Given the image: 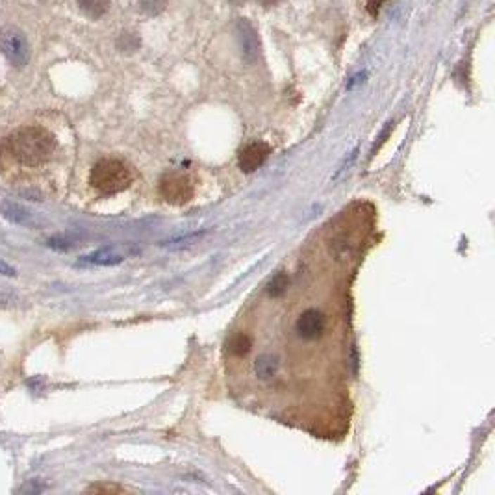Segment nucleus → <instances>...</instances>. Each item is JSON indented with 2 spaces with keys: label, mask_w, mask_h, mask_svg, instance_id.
Masks as SVG:
<instances>
[{
  "label": "nucleus",
  "mask_w": 495,
  "mask_h": 495,
  "mask_svg": "<svg viewBox=\"0 0 495 495\" xmlns=\"http://www.w3.org/2000/svg\"><path fill=\"white\" fill-rule=\"evenodd\" d=\"M288 286H290V276L286 273H278L267 284V293L271 297H282L288 291Z\"/></svg>",
  "instance_id": "nucleus-13"
},
{
  "label": "nucleus",
  "mask_w": 495,
  "mask_h": 495,
  "mask_svg": "<svg viewBox=\"0 0 495 495\" xmlns=\"http://www.w3.org/2000/svg\"><path fill=\"white\" fill-rule=\"evenodd\" d=\"M271 154V147L264 141H255L241 148L240 153V169L243 173H255L262 165L266 164Z\"/></svg>",
  "instance_id": "nucleus-7"
},
{
  "label": "nucleus",
  "mask_w": 495,
  "mask_h": 495,
  "mask_svg": "<svg viewBox=\"0 0 495 495\" xmlns=\"http://www.w3.org/2000/svg\"><path fill=\"white\" fill-rule=\"evenodd\" d=\"M384 2H386V0H368V2H366V10H368L371 15L377 17L380 8L384 6Z\"/></svg>",
  "instance_id": "nucleus-19"
},
{
  "label": "nucleus",
  "mask_w": 495,
  "mask_h": 495,
  "mask_svg": "<svg viewBox=\"0 0 495 495\" xmlns=\"http://www.w3.org/2000/svg\"><path fill=\"white\" fill-rule=\"evenodd\" d=\"M281 0H264V4L266 6H275V4H278Z\"/></svg>",
  "instance_id": "nucleus-22"
},
{
  "label": "nucleus",
  "mask_w": 495,
  "mask_h": 495,
  "mask_svg": "<svg viewBox=\"0 0 495 495\" xmlns=\"http://www.w3.org/2000/svg\"><path fill=\"white\" fill-rule=\"evenodd\" d=\"M89 491H123V488H119V486H93V488H89Z\"/></svg>",
  "instance_id": "nucleus-20"
},
{
  "label": "nucleus",
  "mask_w": 495,
  "mask_h": 495,
  "mask_svg": "<svg viewBox=\"0 0 495 495\" xmlns=\"http://www.w3.org/2000/svg\"><path fill=\"white\" fill-rule=\"evenodd\" d=\"M160 195L171 205H184L193 199L195 184L184 173H167L160 180Z\"/></svg>",
  "instance_id": "nucleus-4"
},
{
  "label": "nucleus",
  "mask_w": 495,
  "mask_h": 495,
  "mask_svg": "<svg viewBox=\"0 0 495 495\" xmlns=\"http://www.w3.org/2000/svg\"><path fill=\"white\" fill-rule=\"evenodd\" d=\"M78 8L89 19H101L110 10V0H78Z\"/></svg>",
  "instance_id": "nucleus-11"
},
{
  "label": "nucleus",
  "mask_w": 495,
  "mask_h": 495,
  "mask_svg": "<svg viewBox=\"0 0 495 495\" xmlns=\"http://www.w3.org/2000/svg\"><path fill=\"white\" fill-rule=\"evenodd\" d=\"M202 238V234H188L184 236V238H174V240H169L164 241L165 247H182V245H189V243H193V241L200 240Z\"/></svg>",
  "instance_id": "nucleus-17"
},
{
  "label": "nucleus",
  "mask_w": 495,
  "mask_h": 495,
  "mask_svg": "<svg viewBox=\"0 0 495 495\" xmlns=\"http://www.w3.org/2000/svg\"><path fill=\"white\" fill-rule=\"evenodd\" d=\"M134 174L124 162L115 158L98 160L89 174V184L103 195H115L132 184Z\"/></svg>",
  "instance_id": "nucleus-2"
},
{
  "label": "nucleus",
  "mask_w": 495,
  "mask_h": 495,
  "mask_svg": "<svg viewBox=\"0 0 495 495\" xmlns=\"http://www.w3.org/2000/svg\"><path fill=\"white\" fill-rule=\"evenodd\" d=\"M0 275L2 276H10V278H13V276H17V269L11 264H8V262L4 260V258H0Z\"/></svg>",
  "instance_id": "nucleus-18"
},
{
  "label": "nucleus",
  "mask_w": 495,
  "mask_h": 495,
  "mask_svg": "<svg viewBox=\"0 0 495 495\" xmlns=\"http://www.w3.org/2000/svg\"><path fill=\"white\" fill-rule=\"evenodd\" d=\"M8 148L19 164L34 167L51 158L56 148V139L45 128L26 127L11 134L8 138Z\"/></svg>",
  "instance_id": "nucleus-1"
},
{
  "label": "nucleus",
  "mask_w": 495,
  "mask_h": 495,
  "mask_svg": "<svg viewBox=\"0 0 495 495\" xmlns=\"http://www.w3.org/2000/svg\"><path fill=\"white\" fill-rule=\"evenodd\" d=\"M229 349L234 356H247L252 349V338L245 332H238L234 336L230 338Z\"/></svg>",
  "instance_id": "nucleus-12"
},
{
  "label": "nucleus",
  "mask_w": 495,
  "mask_h": 495,
  "mask_svg": "<svg viewBox=\"0 0 495 495\" xmlns=\"http://www.w3.org/2000/svg\"><path fill=\"white\" fill-rule=\"evenodd\" d=\"M278 368H281V362H278V356H275V354L266 352V354H260L256 358L255 373L260 380H271L278 373Z\"/></svg>",
  "instance_id": "nucleus-10"
},
{
  "label": "nucleus",
  "mask_w": 495,
  "mask_h": 495,
  "mask_svg": "<svg viewBox=\"0 0 495 495\" xmlns=\"http://www.w3.org/2000/svg\"><path fill=\"white\" fill-rule=\"evenodd\" d=\"M325 328H327V319L316 308L304 310L295 321V332L302 340H317L323 336Z\"/></svg>",
  "instance_id": "nucleus-6"
},
{
  "label": "nucleus",
  "mask_w": 495,
  "mask_h": 495,
  "mask_svg": "<svg viewBox=\"0 0 495 495\" xmlns=\"http://www.w3.org/2000/svg\"><path fill=\"white\" fill-rule=\"evenodd\" d=\"M230 2H232V4H245L247 0H230Z\"/></svg>",
  "instance_id": "nucleus-23"
},
{
  "label": "nucleus",
  "mask_w": 495,
  "mask_h": 495,
  "mask_svg": "<svg viewBox=\"0 0 495 495\" xmlns=\"http://www.w3.org/2000/svg\"><path fill=\"white\" fill-rule=\"evenodd\" d=\"M15 302V299L11 295H8V293H0V307L6 308V307H11Z\"/></svg>",
  "instance_id": "nucleus-21"
},
{
  "label": "nucleus",
  "mask_w": 495,
  "mask_h": 495,
  "mask_svg": "<svg viewBox=\"0 0 495 495\" xmlns=\"http://www.w3.org/2000/svg\"><path fill=\"white\" fill-rule=\"evenodd\" d=\"M236 34H238V41H240L243 58L249 63H255L258 60V56H260V39L256 36L252 25L249 21H238Z\"/></svg>",
  "instance_id": "nucleus-8"
},
{
  "label": "nucleus",
  "mask_w": 495,
  "mask_h": 495,
  "mask_svg": "<svg viewBox=\"0 0 495 495\" xmlns=\"http://www.w3.org/2000/svg\"><path fill=\"white\" fill-rule=\"evenodd\" d=\"M117 46L124 52L136 51V49L139 46V37L136 36V34H132V32H124V34H121V37L117 39Z\"/></svg>",
  "instance_id": "nucleus-14"
},
{
  "label": "nucleus",
  "mask_w": 495,
  "mask_h": 495,
  "mask_svg": "<svg viewBox=\"0 0 495 495\" xmlns=\"http://www.w3.org/2000/svg\"><path fill=\"white\" fill-rule=\"evenodd\" d=\"M167 0H141V10L147 15H160L165 10Z\"/></svg>",
  "instance_id": "nucleus-15"
},
{
  "label": "nucleus",
  "mask_w": 495,
  "mask_h": 495,
  "mask_svg": "<svg viewBox=\"0 0 495 495\" xmlns=\"http://www.w3.org/2000/svg\"><path fill=\"white\" fill-rule=\"evenodd\" d=\"M356 154H358V148H354L351 154H349L347 158H343V162L340 165H338L336 173H334V176H332V182H336V180H340V176H342L345 171H349V169L352 167V164H354V160H356Z\"/></svg>",
  "instance_id": "nucleus-16"
},
{
  "label": "nucleus",
  "mask_w": 495,
  "mask_h": 495,
  "mask_svg": "<svg viewBox=\"0 0 495 495\" xmlns=\"http://www.w3.org/2000/svg\"><path fill=\"white\" fill-rule=\"evenodd\" d=\"M0 215L6 221L13 223V225L26 226V229H41L43 226V217L37 214L36 210L28 208L21 202H15V200H2L0 202Z\"/></svg>",
  "instance_id": "nucleus-5"
},
{
  "label": "nucleus",
  "mask_w": 495,
  "mask_h": 495,
  "mask_svg": "<svg viewBox=\"0 0 495 495\" xmlns=\"http://www.w3.org/2000/svg\"><path fill=\"white\" fill-rule=\"evenodd\" d=\"M124 260V255L115 247H104V249H97L89 252V255L82 256L77 262V266H95V267H112L119 266Z\"/></svg>",
  "instance_id": "nucleus-9"
},
{
  "label": "nucleus",
  "mask_w": 495,
  "mask_h": 495,
  "mask_svg": "<svg viewBox=\"0 0 495 495\" xmlns=\"http://www.w3.org/2000/svg\"><path fill=\"white\" fill-rule=\"evenodd\" d=\"M0 52L11 65L25 67L30 62L32 49L25 32L17 26H4L0 30Z\"/></svg>",
  "instance_id": "nucleus-3"
}]
</instances>
